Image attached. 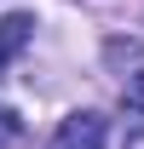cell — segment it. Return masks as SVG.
<instances>
[{"label":"cell","mask_w":144,"mask_h":149,"mask_svg":"<svg viewBox=\"0 0 144 149\" xmlns=\"http://www.w3.org/2000/svg\"><path fill=\"white\" fill-rule=\"evenodd\" d=\"M104 138H109V120L98 109H75L64 126L52 132V143L46 149H104Z\"/></svg>","instance_id":"6da1fadb"},{"label":"cell","mask_w":144,"mask_h":149,"mask_svg":"<svg viewBox=\"0 0 144 149\" xmlns=\"http://www.w3.org/2000/svg\"><path fill=\"white\" fill-rule=\"evenodd\" d=\"M29 35H35V17L29 12H12V17H0V74H6V63L29 46Z\"/></svg>","instance_id":"7a4b0ae2"},{"label":"cell","mask_w":144,"mask_h":149,"mask_svg":"<svg viewBox=\"0 0 144 149\" xmlns=\"http://www.w3.org/2000/svg\"><path fill=\"white\" fill-rule=\"evenodd\" d=\"M121 97H127V109H133V115H144V69L127 80V92H121Z\"/></svg>","instance_id":"3957f363"},{"label":"cell","mask_w":144,"mask_h":149,"mask_svg":"<svg viewBox=\"0 0 144 149\" xmlns=\"http://www.w3.org/2000/svg\"><path fill=\"white\" fill-rule=\"evenodd\" d=\"M127 149H144V126H133V132H127Z\"/></svg>","instance_id":"277c9868"},{"label":"cell","mask_w":144,"mask_h":149,"mask_svg":"<svg viewBox=\"0 0 144 149\" xmlns=\"http://www.w3.org/2000/svg\"><path fill=\"white\" fill-rule=\"evenodd\" d=\"M0 143H6V132H0Z\"/></svg>","instance_id":"5b68a950"}]
</instances>
